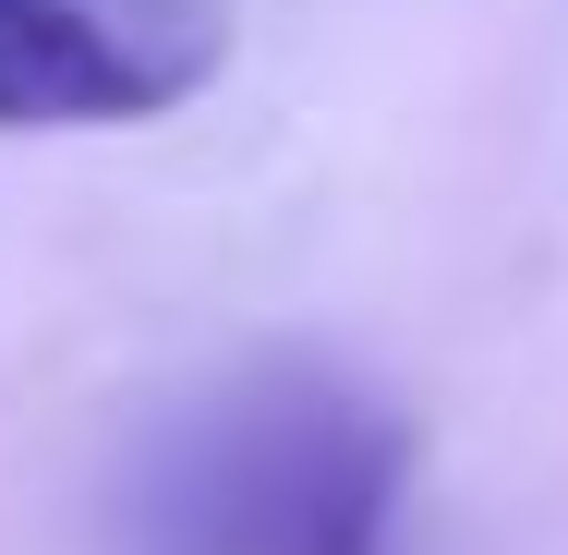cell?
Wrapping results in <instances>:
<instances>
[{"instance_id": "1", "label": "cell", "mask_w": 568, "mask_h": 555, "mask_svg": "<svg viewBox=\"0 0 568 555\" xmlns=\"http://www.w3.org/2000/svg\"><path fill=\"white\" fill-rule=\"evenodd\" d=\"M412 435L327 362H254L182 399L110 495L121 555H387Z\"/></svg>"}, {"instance_id": "2", "label": "cell", "mask_w": 568, "mask_h": 555, "mask_svg": "<svg viewBox=\"0 0 568 555\" xmlns=\"http://www.w3.org/2000/svg\"><path fill=\"white\" fill-rule=\"evenodd\" d=\"M182 85H194V49L133 37L98 0H0V133L158 121Z\"/></svg>"}]
</instances>
